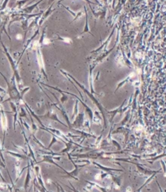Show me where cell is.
<instances>
[{"mask_svg":"<svg viewBox=\"0 0 166 192\" xmlns=\"http://www.w3.org/2000/svg\"><path fill=\"white\" fill-rule=\"evenodd\" d=\"M63 73H64V74H66V75H68V77H69L73 78V79L74 80V81H75V82L77 83V84L78 85V86H80L81 88H82V90H84V91L86 92V93L87 94V95L90 96V97H91V99H92V100L94 101V102H95V104H97V106H98V108H99V110H100V112H101V113H102V114H103V120H104V121H105V116H104V113H103V108H102V107L100 106V104H99V103H98V101H97L96 99H95V98L94 97V96H92V95H91V94H90L89 92H88V90H86V89H85V87L83 86H82V85H81L80 83H79V82H77V80H75V79H74V78H73V77H72L71 75H69V74H67V73H65V72H63Z\"/></svg>","mask_w":166,"mask_h":192,"instance_id":"1","label":"cell"},{"mask_svg":"<svg viewBox=\"0 0 166 192\" xmlns=\"http://www.w3.org/2000/svg\"><path fill=\"white\" fill-rule=\"evenodd\" d=\"M94 164L97 165V166L99 167V168H100L101 169L104 170V171H107V172H110V171H121V170H119V169H114V168H106V167H103V166H101V165L99 164L96 163V162H93Z\"/></svg>","mask_w":166,"mask_h":192,"instance_id":"2","label":"cell"},{"mask_svg":"<svg viewBox=\"0 0 166 192\" xmlns=\"http://www.w3.org/2000/svg\"><path fill=\"white\" fill-rule=\"evenodd\" d=\"M29 179H30V173H29V169H28L27 179H26V182H25V189H27V187H28V185H29Z\"/></svg>","mask_w":166,"mask_h":192,"instance_id":"3","label":"cell"},{"mask_svg":"<svg viewBox=\"0 0 166 192\" xmlns=\"http://www.w3.org/2000/svg\"><path fill=\"white\" fill-rule=\"evenodd\" d=\"M56 142H57V140L55 139V138H52V142L50 143V145H49V147H48V148H50V147L52 146V144L54 143H56Z\"/></svg>","mask_w":166,"mask_h":192,"instance_id":"4","label":"cell"}]
</instances>
